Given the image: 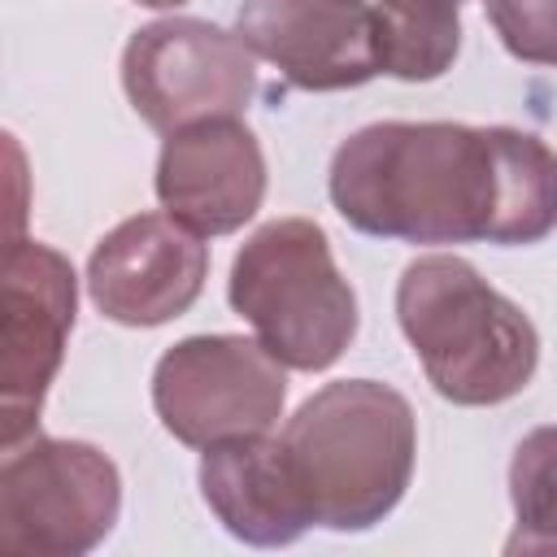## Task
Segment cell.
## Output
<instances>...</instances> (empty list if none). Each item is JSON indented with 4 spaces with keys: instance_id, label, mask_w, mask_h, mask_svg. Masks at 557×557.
I'll list each match as a JSON object with an SVG mask.
<instances>
[{
    "instance_id": "1",
    "label": "cell",
    "mask_w": 557,
    "mask_h": 557,
    "mask_svg": "<svg viewBox=\"0 0 557 557\" xmlns=\"http://www.w3.org/2000/svg\"><path fill=\"white\" fill-rule=\"evenodd\" d=\"M335 213L374 239L540 244L557 222V161L513 126L370 122L326 174Z\"/></svg>"
},
{
    "instance_id": "2",
    "label": "cell",
    "mask_w": 557,
    "mask_h": 557,
    "mask_svg": "<svg viewBox=\"0 0 557 557\" xmlns=\"http://www.w3.org/2000/svg\"><path fill=\"white\" fill-rule=\"evenodd\" d=\"M278 448L313 527L370 531L400 505L413 479L418 422L396 387L339 379L283 422Z\"/></svg>"
},
{
    "instance_id": "3",
    "label": "cell",
    "mask_w": 557,
    "mask_h": 557,
    "mask_svg": "<svg viewBox=\"0 0 557 557\" xmlns=\"http://www.w3.org/2000/svg\"><path fill=\"white\" fill-rule=\"evenodd\" d=\"M396 322L426 383L453 405L474 409L513 400L540 366L535 322L453 252L405 265L396 283Z\"/></svg>"
},
{
    "instance_id": "4",
    "label": "cell",
    "mask_w": 557,
    "mask_h": 557,
    "mask_svg": "<svg viewBox=\"0 0 557 557\" xmlns=\"http://www.w3.org/2000/svg\"><path fill=\"white\" fill-rule=\"evenodd\" d=\"M231 309L283 370H326L357 335V292L313 218H278L244 239L226 278Z\"/></svg>"
},
{
    "instance_id": "5",
    "label": "cell",
    "mask_w": 557,
    "mask_h": 557,
    "mask_svg": "<svg viewBox=\"0 0 557 557\" xmlns=\"http://www.w3.org/2000/svg\"><path fill=\"white\" fill-rule=\"evenodd\" d=\"M117 513V466L87 440L35 435L0 461V557H83Z\"/></svg>"
},
{
    "instance_id": "6",
    "label": "cell",
    "mask_w": 557,
    "mask_h": 557,
    "mask_svg": "<svg viewBox=\"0 0 557 557\" xmlns=\"http://www.w3.org/2000/svg\"><path fill=\"white\" fill-rule=\"evenodd\" d=\"M283 405L287 374L248 335H187L152 370V409L187 448L261 435L283 418Z\"/></svg>"
},
{
    "instance_id": "7",
    "label": "cell",
    "mask_w": 557,
    "mask_h": 557,
    "mask_svg": "<svg viewBox=\"0 0 557 557\" xmlns=\"http://www.w3.org/2000/svg\"><path fill=\"white\" fill-rule=\"evenodd\" d=\"M122 87L131 109L170 135L205 117H239L257 96V57L205 17H161L126 39Z\"/></svg>"
},
{
    "instance_id": "8",
    "label": "cell",
    "mask_w": 557,
    "mask_h": 557,
    "mask_svg": "<svg viewBox=\"0 0 557 557\" xmlns=\"http://www.w3.org/2000/svg\"><path fill=\"white\" fill-rule=\"evenodd\" d=\"M78 313L70 257L39 239L0 252V422L39 431L44 396L65 361Z\"/></svg>"
},
{
    "instance_id": "9",
    "label": "cell",
    "mask_w": 557,
    "mask_h": 557,
    "mask_svg": "<svg viewBox=\"0 0 557 557\" xmlns=\"http://www.w3.org/2000/svg\"><path fill=\"white\" fill-rule=\"evenodd\" d=\"M209 278V244L170 213L117 222L87 257L91 305L122 326H161L183 318Z\"/></svg>"
},
{
    "instance_id": "10",
    "label": "cell",
    "mask_w": 557,
    "mask_h": 557,
    "mask_svg": "<svg viewBox=\"0 0 557 557\" xmlns=\"http://www.w3.org/2000/svg\"><path fill=\"white\" fill-rule=\"evenodd\" d=\"M235 35L300 91H348L379 74L370 0H239Z\"/></svg>"
},
{
    "instance_id": "11",
    "label": "cell",
    "mask_w": 557,
    "mask_h": 557,
    "mask_svg": "<svg viewBox=\"0 0 557 557\" xmlns=\"http://www.w3.org/2000/svg\"><path fill=\"white\" fill-rule=\"evenodd\" d=\"M161 209L200 239L231 235L265 200V152L239 117H205L165 135L157 157Z\"/></svg>"
},
{
    "instance_id": "12",
    "label": "cell",
    "mask_w": 557,
    "mask_h": 557,
    "mask_svg": "<svg viewBox=\"0 0 557 557\" xmlns=\"http://www.w3.org/2000/svg\"><path fill=\"white\" fill-rule=\"evenodd\" d=\"M196 479L213 518L252 548L296 544L313 527L309 505L278 448V435L270 431L209 444Z\"/></svg>"
},
{
    "instance_id": "13",
    "label": "cell",
    "mask_w": 557,
    "mask_h": 557,
    "mask_svg": "<svg viewBox=\"0 0 557 557\" xmlns=\"http://www.w3.org/2000/svg\"><path fill=\"white\" fill-rule=\"evenodd\" d=\"M466 0H374L379 74L405 83H431L453 70L461 52Z\"/></svg>"
},
{
    "instance_id": "14",
    "label": "cell",
    "mask_w": 557,
    "mask_h": 557,
    "mask_svg": "<svg viewBox=\"0 0 557 557\" xmlns=\"http://www.w3.org/2000/svg\"><path fill=\"white\" fill-rule=\"evenodd\" d=\"M487 22L496 26L500 44L531 65H553V39H557V22H553V0H483Z\"/></svg>"
},
{
    "instance_id": "15",
    "label": "cell",
    "mask_w": 557,
    "mask_h": 557,
    "mask_svg": "<svg viewBox=\"0 0 557 557\" xmlns=\"http://www.w3.org/2000/svg\"><path fill=\"white\" fill-rule=\"evenodd\" d=\"M30 226V161L13 131L0 126V252L26 239Z\"/></svg>"
},
{
    "instance_id": "16",
    "label": "cell",
    "mask_w": 557,
    "mask_h": 557,
    "mask_svg": "<svg viewBox=\"0 0 557 557\" xmlns=\"http://www.w3.org/2000/svg\"><path fill=\"white\" fill-rule=\"evenodd\" d=\"M548 431H535L527 444H518V457H513V509H518V522H531V527H548Z\"/></svg>"
},
{
    "instance_id": "17",
    "label": "cell",
    "mask_w": 557,
    "mask_h": 557,
    "mask_svg": "<svg viewBox=\"0 0 557 557\" xmlns=\"http://www.w3.org/2000/svg\"><path fill=\"white\" fill-rule=\"evenodd\" d=\"M39 431H22V426H9V422H0V461L4 457H13L22 444H30Z\"/></svg>"
},
{
    "instance_id": "18",
    "label": "cell",
    "mask_w": 557,
    "mask_h": 557,
    "mask_svg": "<svg viewBox=\"0 0 557 557\" xmlns=\"http://www.w3.org/2000/svg\"><path fill=\"white\" fill-rule=\"evenodd\" d=\"M135 4H148V9H178V4H187V0H135Z\"/></svg>"
}]
</instances>
